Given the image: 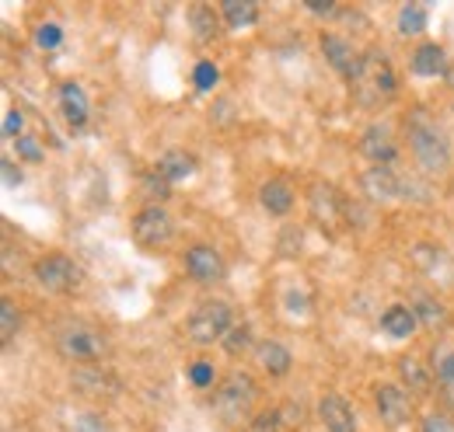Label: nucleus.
I'll return each mask as SVG.
<instances>
[{
	"label": "nucleus",
	"instance_id": "1",
	"mask_svg": "<svg viewBox=\"0 0 454 432\" xmlns=\"http://www.w3.org/2000/svg\"><path fill=\"white\" fill-rule=\"evenodd\" d=\"M405 140H409V150H412L416 164L427 174L451 171V140H448V133L423 108H416V112L405 115Z\"/></svg>",
	"mask_w": 454,
	"mask_h": 432
},
{
	"label": "nucleus",
	"instance_id": "2",
	"mask_svg": "<svg viewBox=\"0 0 454 432\" xmlns=\"http://www.w3.org/2000/svg\"><path fill=\"white\" fill-rule=\"evenodd\" d=\"M349 84H353V95H356L364 105H374V102H381V98H392L398 88L392 63L378 53H367L360 59V70L353 73Z\"/></svg>",
	"mask_w": 454,
	"mask_h": 432
},
{
	"label": "nucleus",
	"instance_id": "3",
	"mask_svg": "<svg viewBox=\"0 0 454 432\" xmlns=\"http://www.w3.org/2000/svg\"><path fill=\"white\" fill-rule=\"evenodd\" d=\"M57 352L63 359L95 366V363L109 352V342H106V335H102L98 328H91V324H63L57 331Z\"/></svg>",
	"mask_w": 454,
	"mask_h": 432
},
{
	"label": "nucleus",
	"instance_id": "4",
	"mask_svg": "<svg viewBox=\"0 0 454 432\" xmlns=\"http://www.w3.org/2000/svg\"><path fill=\"white\" fill-rule=\"evenodd\" d=\"M252 405H255V380L248 374H227L214 390V412L221 415V422H238L241 415L252 412Z\"/></svg>",
	"mask_w": 454,
	"mask_h": 432
},
{
	"label": "nucleus",
	"instance_id": "5",
	"mask_svg": "<svg viewBox=\"0 0 454 432\" xmlns=\"http://www.w3.org/2000/svg\"><path fill=\"white\" fill-rule=\"evenodd\" d=\"M185 331L196 345H214V342H224V335L231 331V307L224 300H203L189 321H185Z\"/></svg>",
	"mask_w": 454,
	"mask_h": 432
},
{
	"label": "nucleus",
	"instance_id": "6",
	"mask_svg": "<svg viewBox=\"0 0 454 432\" xmlns=\"http://www.w3.org/2000/svg\"><path fill=\"white\" fill-rule=\"evenodd\" d=\"M35 279L50 293H70L81 286V269L67 255H46L35 262Z\"/></svg>",
	"mask_w": 454,
	"mask_h": 432
},
{
	"label": "nucleus",
	"instance_id": "7",
	"mask_svg": "<svg viewBox=\"0 0 454 432\" xmlns=\"http://www.w3.org/2000/svg\"><path fill=\"white\" fill-rule=\"evenodd\" d=\"M171 234H175L171 216L161 206H147V210H140L137 220H133V241L140 248H161V244L171 241Z\"/></svg>",
	"mask_w": 454,
	"mask_h": 432
},
{
	"label": "nucleus",
	"instance_id": "8",
	"mask_svg": "<svg viewBox=\"0 0 454 432\" xmlns=\"http://www.w3.org/2000/svg\"><path fill=\"white\" fill-rule=\"evenodd\" d=\"M374 401H378V415H381V422H388V426H405L409 419H412V397L395 387V383H381L378 390H374Z\"/></svg>",
	"mask_w": 454,
	"mask_h": 432
},
{
	"label": "nucleus",
	"instance_id": "9",
	"mask_svg": "<svg viewBox=\"0 0 454 432\" xmlns=\"http://www.w3.org/2000/svg\"><path fill=\"white\" fill-rule=\"evenodd\" d=\"M185 272L196 279V282H217L224 279V258L210 248V244H196L185 251Z\"/></svg>",
	"mask_w": 454,
	"mask_h": 432
},
{
	"label": "nucleus",
	"instance_id": "10",
	"mask_svg": "<svg viewBox=\"0 0 454 432\" xmlns=\"http://www.w3.org/2000/svg\"><path fill=\"white\" fill-rule=\"evenodd\" d=\"M318 419L329 432H356V415L340 394H325L318 401Z\"/></svg>",
	"mask_w": 454,
	"mask_h": 432
},
{
	"label": "nucleus",
	"instance_id": "11",
	"mask_svg": "<svg viewBox=\"0 0 454 432\" xmlns=\"http://www.w3.org/2000/svg\"><path fill=\"white\" fill-rule=\"evenodd\" d=\"M74 387H77L81 394H88V397H115V394H119V380H115L113 374H106V370H98V366L77 370V374H74Z\"/></svg>",
	"mask_w": 454,
	"mask_h": 432
},
{
	"label": "nucleus",
	"instance_id": "12",
	"mask_svg": "<svg viewBox=\"0 0 454 432\" xmlns=\"http://www.w3.org/2000/svg\"><path fill=\"white\" fill-rule=\"evenodd\" d=\"M364 189L374 196V199H398V196H405L402 189V178H398L392 167H385V164H374L367 174H364Z\"/></svg>",
	"mask_w": 454,
	"mask_h": 432
},
{
	"label": "nucleus",
	"instance_id": "13",
	"mask_svg": "<svg viewBox=\"0 0 454 432\" xmlns=\"http://www.w3.org/2000/svg\"><path fill=\"white\" fill-rule=\"evenodd\" d=\"M360 150L371 158L374 164H388L395 161V140H392V133H388V126H371L367 133H364V143H360Z\"/></svg>",
	"mask_w": 454,
	"mask_h": 432
},
{
	"label": "nucleus",
	"instance_id": "14",
	"mask_svg": "<svg viewBox=\"0 0 454 432\" xmlns=\"http://www.w3.org/2000/svg\"><path fill=\"white\" fill-rule=\"evenodd\" d=\"M322 50H325V59L340 70L342 77L353 81V73L360 70V59H364V56L353 53V46H349L346 39H340V35H322Z\"/></svg>",
	"mask_w": 454,
	"mask_h": 432
},
{
	"label": "nucleus",
	"instance_id": "15",
	"mask_svg": "<svg viewBox=\"0 0 454 432\" xmlns=\"http://www.w3.org/2000/svg\"><path fill=\"white\" fill-rule=\"evenodd\" d=\"M59 105H63V115H67V122H70L74 129H81V126L88 122V95H84L81 84L67 81V84L59 88Z\"/></svg>",
	"mask_w": 454,
	"mask_h": 432
},
{
	"label": "nucleus",
	"instance_id": "16",
	"mask_svg": "<svg viewBox=\"0 0 454 432\" xmlns=\"http://www.w3.org/2000/svg\"><path fill=\"white\" fill-rule=\"evenodd\" d=\"M311 220L322 227H333L340 220V196L333 185H315L311 189Z\"/></svg>",
	"mask_w": 454,
	"mask_h": 432
},
{
	"label": "nucleus",
	"instance_id": "17",
	"mask_svg": "<svg viewBox=\"0 0 454 432\" xmlns=\"http://www.w3.org/2000/svg\"><path fill=\"white\" fill-rule=\"evenodd\" d=\"M259 203H262V210H270L273 216H284V213H290V206H294V189L286 185L284 178H273V181L262 185Z\"/></svg>",
	"mask_w": 454,
	"mask_h": 432
},
{
	"label": "nucleus",
	"instance_id": "18",
	"mask_svg": "<svg viewBox=\"0 0 454 432\" xmlns=\"http://www.w3.org/2000/svg\"><path fill=\"white\" fill-rule=\"evenodd\" d=\"M255 356H259V366L266 370V374H273V377H284L286 370H290V349L280 345V342H259L255 345Z\"/></svg>",
	"mask_w": 454,
	"mask_h": 432
},
{
	"label": "nucleus",
	"instance_id": "19",
	"mask_svg": "<svg viewBox=\"0 0 454 432\" xmlns=\"http://www.w3.org/2000/svg\"><path fill=\"white\" fill-rule=\"evenodd\" d=\"M192 171H196V158H192V154H185V150H168V154L158 161V174H161L168 185L185 181Z\"/></svg>",
	"mask_w": 454,
	"mask_h": 432
},
{
	"label": "nucleus",
	"instance_id": "20",
	"mask_svg": "<svg viewBox=\"0 0 454 432\" xmlns=\"http://www.w3.org/2000/svg\"><path fill=\"white\" fill-rule=\"evenodd\" d=\"M416 314H412V307H402V304H392L388 311H385V318H381V328L392 335V338H409L412 331H416Z\"/></svg>",
	"mask_w": 454,
	"mask_h": 432
},
{
	"label": "nucleus",
	"instance_id": "21",
	"mask_svg": "<svg viewBox=\"0 0 454 432\" xmlns=\"http://www.w3.org/2000/svg\"><path fill=\"white\" fill-rule=\"evenodd\" d=\"M441 70H444V50H441V46L427 42V46H419V50L412 53V73H419V77H437Z\"/></svg>",
	"mask_w": 454,
	"mask_h": 432
},
{
	"label": "nucleus",
	"instance_id": "22",
	"mask_svg": "<svg viewBox=\"0 0 454 432\" xmlns=\"http://www.w3.org/2000/svg\"><path fill=\"white\" fill-rule=\"evenodd\" d=\"M221 14H224V21L231 28H248L259 18V4H252V0H224Z\"/></svg>",
	"mask_w": 454,
	"mask_h": 432
},
{
	"label": "nucleus",
	"instance_id": "23",
	"mask_svg": "<svg viewBox=\"0 0 454 432\" xmlns=\"http://www.w3.org/2000/svg\"><path fill=\"white\" fill-rule=\"evenodd\" d=\"M427 28V4H402L398 11V32L402 35H419Z\"/></svg>",
	"mask_w": 454,
	"mask_h": 432
},
{
	"label": "nucleus",
	"instance_id": "24",
	"mask_svg": "<svg viewBox=\"0 0 454 432\" xmlns=\"http://www.w3.org/2000/svg\"><path fill=\"white\" fill-rule=\"evenodd\" d=\"M398 374H402V380L416 390V394H427L430 390V377H427V370L419 366V359H412V356H405L402 363H398Z\"/></svg>",
	"mask_w": 454,
	"mask_h": 432
},
{
	"label": "nucleus",
	"instance_id": "25",
	"mask_svg": "<svg viewBox=\"0 0 454 432\" xmlns=\"http://www.w3.org/2000/svg\"><path fill=\"white\" fill-rule=\"evenodd\" d=\"M412 314H416V318H423L427 324H441V321H444V307H441L434 297H423V293L416 297V304H412Z\"/></svg>",
	"mask_w": 454,
	"mask_h": 432
},
{
	"label": "nucleus",
	"instance_id": "26",
	"mask_svg": "<svg viewBox=\"0 0 454 432\" xmlns=\"http://www.w3.org/2000/svg\"><path fill=\"white\" fill-rule=\"evenodd\" d=\"M14 335H18V311L11 300H0V342L11 345Z\"/></svg>",
	"mask_w": 454,
	"mask_h": 432
},
{
	"label": "nucleus",
	"instance_id": "27",
	"mask_svg": "<svg viewBox=\"0 0 454 432\" xmlns=\"http://www.w3.org/2000/svg\"><path fill=\"white\" fill-rule=\"evenodd\" d=\"M301 241H304V234H301V227H284V234H280V241H277V248H280V258H297L301 255Z\"/></svg>",
	"mask_w": 454,
	"mask_h": 432
},
{
	"label": "nucleus",
	"instance_id": "28",
	"mask_svg": "<svg viewBox=\"0 0 454 432\" xmlns=\"http://www.w3.org/2000/svg\"><path fill=\"white\" fill-rule=\"evenodd\" d=\"M140 189H144V196H147V199H154V206H158V203H165V199L171 196V185L158 174V171H154V174H147V178L140 181Z\"/></svg>",
	"mask_w": 454,
	"mask_h": 432
},
{
	"label": "nucleus",
	"instance_id": "29",
	"mask_svg": "<svg viewBox=\"0 0 454 432\" xmlns=\"http://www.w3.org/2000/svg\"><path fill=\"white\" fill-rule=\"evenodd\" d=\"M252 345V328L248 324H238V328H231L224 335V349L231 356H238V352H245Z\"/></svg>",
	"mask_w": 454,
	"mask_h": 432
},
{
	"label": "nucleus",
	"instance_id": "30",
	"mask_svg": "<svg viewBox=\"0 0 454 432\" xmlns=\"http://www.w3.org/2000/svg\"><path fill=\"white\" fill-rule=\"evenodd\" d=\"M280 429V412H259L241 432H277Z\"/></svg>",
	"mask_w": 454,
	"mask_h": 432
},
{
	"label": "nucleus",
	"instance_id": "31",
	"mask_svg": "<svg viewBox=\"0 0 454 432\" xmlns=\"http://www.w3.org/2000/svg\"><path fill=\"white\" fill-rule=\"evenodd\" d=\"M419 432H454V419L444 412H430V415H423Z\"/></svg>",
	"mask_w": 454,
	"mask_h": 432
},
{
	"label": "nucleus",
	"instance_id": "32",
	"mask_svg": "<svg viewBox=\"0 0 454 432\" xmlns=\"http://www.w3.org/2000/svg\"><path fill=\"white\" fill-rule=\"evenodd\" d=\"M192 81H196V88H200V91H210V88L217 84V66H214L210 59H203V63L196 66V73H192Z\"/></svg>",
	"mask_w": 454,
	"mask_h": 432
},
{
	"label": "nucleus",
	"instance_id": "33",
	"mask_svg": "<svg viewBox=\"0 0 454 432\" xmlns=\"http://www.w3.org/2000/svg\"><path fill=\"white\" fill-rule=\"evenodd\" d=\"M35 42H39L43 50H57L59 42H63V32H59V25H53V21H50V25H43V28L35 32Z\"/></svg>",
	"mask_w": 454,
	"mask_h": 432
},
{
	"label": "nucleus",
	"instance_id": "34",
	"mask_svg": "<svg viewBox=\"0 0 454 432\" xmlns=\"http://www.w3.org/2000/svg\"><path fill=\"white\" fill-rule=\"evenodd\" d=\"M189 380H192L196 387H210V383H214V366H210V363H192V366H189Z\"/></svg>",
	"mask_w": 454,
	"mask_h": 432
},
{
	"label": "nucleus",
	"instance_id": "35",
	"mask_svg": "<svg viewBox=\"0 0 454 432\" xmlns=\"http://www.w3.org/2000/svg\"><path fill=\"white\" fill-rule=\"evenodd\" d=\"M437 380H441L444 387H451V390H454V352L441 356V363H437Z\"/></svg>",
	"mask_w": 454,
	"mask_h": 432
},
{
	"label": "nucleus",
	"instance_id": "36",
	"mask_svg": "<svg viewBox=\"0 0 454 432\" xmlns=\"http://www.w3.org/2000/svg\"><path fill=\"white\" fill-rule=\"evenodd\" d=\"M18 133H21V112H14V108H11V112L4 115V136H11V140H21Z\"/></svg>",
	"mask_w": 454,
	"mask_h": 432
},
{
	"label": "nucleus",
	"instance_id": "37",
	"mask_svg": "<svg viewBox=\"0 0 454 432\" xmlns=\"http://www.w3.org/2000/svg\"><path fill=\"white\" fill-rule=\"evenodd\" d=\"M18 154H21L25 161H39V158H43V150H39V143H35L32 136H21V140H18Z\"/></svg>",
	"mask_w": 454,
	"mask_h": 432
},
{
	"label": "nucleus",
	"instance_id": "38",
	"mask_svg": "<svg viewBox=\"0 0 454 432\" xmlns=\"http://www.w3.org/2000/svg\"><path fill=\"white\" fill-rule=\"evenodd\" d=\"M196 21H200V28H196V35H200V39H210V35H214V28H210L214 21L207 18V7H196Z\"/></svg>",
	"mask_w": 454,
	"mask_h": 432
},
{
	"label": "nucleus",
	"instance_id": "39",
	"mask_svg": "<svg viewBox=\"0 0 454 432\" xmlns=\"http://www.w3.org/2000/svg\"><path fill=\"white\" fill-rule=\"evenodd\" d=\"M77 432H106V426H102V419H98V415H81Z\"/></svg>",
	"mask_w": 454,
	"mask_h": 432
},
{
	"label": "nucleus",
	"instance_id": "40",
	"mask_svg": "<svg viewBox=\"0 0 454 432\" xmlns=\"http://www.w3.org/2000/svg\"><path fill=\"white\" fill-rule=\"evenodd\" d=\"M0 167H4V185H7V189H14V185L21 181V171H14V164L11 161H4Z\"/></svg>",
	"mask_w": 454,
	"mask_h": 432
},
{
	"label": "nucleus",
	"instance_id": "41",
	"mask_svg": "<svg viewBox=\"0 0 454 432\" xmlns=\"http://www.w3.org/2000/svg\"><path fill=\"white\" fill-rule=\"evenodd\" d=\"M308 11H315V14H333L336 4H308Z\"/></svg>",
	"mask_w": 454,
	"mask_h": 432
}]
</instances>
